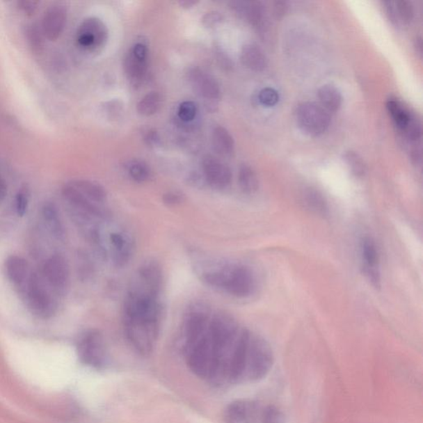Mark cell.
Wrapping results in <instances>:
<instances>
[{
  "mask_svg": "<svg viewBox=\"0 0 423 423\" xmlns=\"http://www.w3.org/2000/svg\"><path fill=\"white\" fill-rule=\"evenodd\" d=\"M202 279L211 287L238 298L253 296L257 279L253 269L245 264L220 263L202 273Z\"/></svg>",
  "mask_w": 423,
  "mask_h": 423,
  "instance_id": "cell-1",
  "label": "cell"
},
{
  "mask_svg": "<svg viewBox=\"0 0 423 423\" xmlns=\"http://www.w3.org/2000/svg\"><path fill=\"white\" fill-rule=\"evenodd\" d=\"M224 423H285L282 410L271 404L241 399L228 405L224 411Z\"/></svg>",
  "mask_w": 423,
  "mask_h": 423,
  "instance_id": "cell-2",
  "label": "cell"
},
{
  "mask_svg": "<svg viewBox=\"0 0 423 423\" xmlns=\"http://www.w3.org/2000/svg\"><path fill=\"white\" fill-rule=\"evenodd\" d=\"M51 290L42 277L36 274L30 276L26 282V298L29 310L34 315L47 319L54 314L56 304Z\"/></svg>",
  "mask_w": 423,
  "mask_h": 423,
  "instance_id": "cell-3",
  "label": "cell"
},
{
  "mask_svg": "<svg viewBox=\"0 0 423 423\" xmlns=\"http://www.w3.org/2000/svg\"><path fill=\"white\" fill-rule=\"evenodd\" d=\"M295 119L299 129L310 136L324 134L330 123V117L327 110L314 102L298 104L295 111Z\"/></svg>",
  "mask_w": 423,
  "mask_h": 423,
  "instance_id": "cell-4",
  "label": "cell"
},
{
  "mask_svg": "<svg viewBox=\"0 0 423 423\" xmlns=\"http://www.w3.org/2000/svg\"><path fill=\"white\" fill-rule=\"evenodd\" d=\"M386 108L392 120L408 143H420L422 138V125L415 114L403 102L395 98L388 99Z\"/></svg>",
  "mask_w": 423,
  "mask_h": 423,
  "instance_id": "cell-5",
  "label": "cell"
},
{
  "mask_svg": "<svg viewBox=\"0 0 423 423\" xmlns=\"http://www.w3.org/2000/svg\"><path fill=\"white\" fill-rule=\"evenodd\" d=\"M77 351L82 362L93 368H102L107 360L104 337L97 330H89L82 335L78 342Z\"/></svg>",
  "mask_w": 423,
  "mask_h": 423,
  "instance_id": "cell-6",
  "label": "cell"
},
{
  "mask_svg": "<svg viewBox=\"0 0 423 423\" xmlns=\"http://www.w3.org/2000/svg\"><path fill=\"white\" fill-rule=\"evenodd\" d=\"M109 32L104 22L98 17H87L79 24L77 32L79 46L89 51H99L107 42Z\"/></svg>",
  "mask_w": 423,
  "mask_h": 423,
  "instance_id": "cell-7",
  "label": "cell"
},
{
  "mask_svg": "<svg viewBox=\"0 0 423 423\" xmlns=\"http://www.w3.org/2000/svg\"><path fill=\"white\" fill-rule=\"evenodd\" d=\"M209 323V312L204 304L197 303L189 308L184 324V349L191 346L207 332Z\"/></svg>",
  "mask_w": 423,
  "mask_h": 423,
  "instance_id": "cell-8",
  "label": "cell"
},
{
  "mask_svg": "<svg viewBox=\"0 0 423 423\" xmlns=\"http://www.w3.org/2000/svg\"><path fill=\"white\" fill-rule=\"evenodd\" d=\"M42 278L52 291L63 293L68 287L70 270L67 262L59 254L47 259L42 269Z\"/></svg>",
  "mask_w": 423,
  "mask_h": 423,
  "instance_id": "cell-9",
  "label": "cell"
},
{
  "mask_svg": "<svg viewBox=\"0 0 423 423\" xmlns=\"http://www.w3.org/2000/svg\"><path fill=\"white\" fill-rule=\"evenodd\" d=\"M149 50L145 44L136 43L127 54L125 68L127 79L135 86L142 83L147 77Z\"/></svg>",
  "mask_w": 423,
  "mask_h": 423,
  "instance_id": "cell-10",
  "label": "cell"
},
{
  "mask_svg": "<svg viewBox=\"0 0 423 423\" xmlns=\"http://www.w3.org/2000/svg\"><path fill=\"white\" fill-rule=\"evenodd\" d=\"M202 171L206 182L218 191L227 189L232 183L231 169L217 157L206 156L202 159Z\"/></svg>",
  "mask_w": 423,
  "mask_h": 423,
  "instance_id": "cell-11",
  "label": "cell"
},
{
  "mask_svg": "<svg viewBox=\"0 0 423 423\" xmlns=\"http://www.w3.org/2000/svg\"><path fill=\"white\" fill-rule=\"evenodd\" d=\"M67 15V8L61 4H54L48 8L42 17L41 29L43 36L49 41H56L64 32Z\"/></svg>",
  "mask_w": 423,
  "mask_h": 423,
  "instance_id": "cell-12",
  "label": "cell"
},
{
  "mask_svg": "<svg viewBox=\"0 0 423 423\" xmlns=\"http://www.w3.org/2000/svg\"><path fill=\"white\" fill-rule=\"evenodd\" d=\"M189 81L196 94L207 100L218 99L221 95L217 79L200 68L189 70Z\"/></svg>",
  "mask_w": 423,
  "mask_h": 423,
  "instance_id": "cell-13",
  "label": "cell"
},
{
  "mask_svg": "<svg viewBox=\"0 0 423 423\" xmlns=\"http://www.w3.org/2000/svg\"><path fill=\"white\" fill-rule=\"evenodd\" d=\"M109 239L113 262L118 266H125L130 261L134 251V244L130 237L123 232H113L110 233Z\"/></svg>",
  "mask_w": 423,
  "mask_h": 423,
  "instance_id": "cell-14",
  "label": "cell"
},
{
  "mask_svg": "<svg viewBox=\"0 0 423 423\" xmlns=\"http://www.w3.org/2000/svg\"><path fill=\"white\" fill-rule=\"evenodd\" d=\"M68 183L87 200L106 208L108 196L102 185L87 179H74Z\"/></svg>",
  "mask_w": 423,
  "mask_h": 423,
  "instance_id": "cell-15",
  "label": "cell"
},
{
  "mask_svg": "<svg viewBox=\"0 0 423 423\" xmlns=\"http://www.w3.org/2000/svg\"><path fill=\"white\" fill-rule=\"evenodd\" d=\"M235 10L244 17L249 23L257 28L262 29L266 24V15L261 2H235Z\"/></svg>",
  "mask_w": 423,
  "mask_h": 423,
  "instance_id": "cell-16",
  "label": "cell"
},
{
  "mask_svg": "<svg viewBox=\"0 0 423 423\" xmlns=\"http://www.w3.org/2000/svg\"><path fill=\"white\" fill-rule=\"evenodd\" d=\"M241 61L246 68L255 72H263L268 64L266 55L262 48L251 43L242 47Z\"/></svg>",
  "mask_w": 423,
  "mask_h": 423,
  "instance_id": "cell-17",
  "label": "cell"
},
{
  "mask_svg": "<svg viewBox=\"0 0 423 423\" xmlns=\"http://www.w3.org/2000/svg\"><path fill=\"white\" fill-rule=\"evenodd\" d=\"M6 271L8 280L19 286L29 280V266L26 260L17 255H11L6 262Z\"/></svg>",
  "mask_w": 423,
  "mask_h": 423,
  "instance_id": "cell-18",
  "label": "cell"
},
{
  "mask_svg": "<svg viewBox=\"0 0 423 423\" xmlns=\"http://www.w3.org/2000/svg\"><path fill=\"white\" fill-rule=\"evenodd\" d=\"M317 97L321 107L328 112H337L342 105V95L338 88L335 86L324 85L317 91Z\"/></svg>",
  "mask_w": 423,
  "mask_h": 423,
  "instance_id": "cell-19",
  "label": "cell"
},
{
  "mask_svg": "<svg viewBox=\"0 0 423 423\" xmlns=\"http://www.w3.org/2000/svg\"><path fill=\"white\" fill-rule=\"evenodd\" d=\"M212 142L216 151L224 157L231 156L234 152V139L230 132L223 126L214 127L212 132Z\"/></svg>",
  "mask_w": 423,
  "mask_h": 423,
  "instance_id": "cell-20",
  "label": "cell"
},
{
  "mask_svg": "<svg viewBox=\"0 0 423 423\" xmlns=\"http://www.w3.org/2000/svg\"><path fill=\"white\" fill-rule=\"evenodd\" d=\"M42 216L51 234L57 239L63 240L65 236V227L56 207L51 204L46 205L42 209Z\"/></svg>",
  "mask_w": 423,
  "mask_h": 423,
  "instance_id": "cell-21",
  "label": "cell"
},
{
  "mask_svg": "<svg viewBox=\"0 0 423 423\" xmlns=\"http://www.w3.org/2000/svg\"><path fill=\"white\" fill-rule=\"evenodd\" d=\"M304 206L312 213L326 217L329 214V207L327 200L321 193L315 189H308L303 195Z\"/></svg>",
  "mask_w": 423,
  "mask_h": 423,
  "instance_id": "cell-22",
  "label": "cell"
},
{
  "mask_svg": "<svg viewBox=\"0 0 423 423\" xmlns=\"http://www.w3.org/2000/svg\"><path fill=\"white\" fill-rule=\"evenodd\" d=\"M361 257H362V270H380L378 269V251L376 242L372 237H365L361 241Z\"/></svg>",
  "mask_w": 423,
  "mask_h": 423,
  "instance_id": "cell-23",
  "label": "cell"
},
{
  "mask_svg": "<svg viewBox=\"0 0 423 423\" xmlns=\"http://www.w3.org/2000/svg\"><path fill=\"white\" fill-rule=\"evenodd\" d=\"M238 182H239L241 191L246 195H253L258 191V176L253 167L248 165L241 166L239 173H238Z\"/></svg>",
  "mask_w": 423,
  "mask_h": 423,
  "instance_id": "cell-24",
  "label": "cell"
},
{
  "mask_svg": "<svg viewBox=\"0 0 423 423\" xmlns=\"http://www.w3.org/2000/svg\"><path fill=\"white\" fill-rule=\"evenodd\" d=\"M162 104V97L157 91L149 92L141 99L136 106L141 115L150 117L156 114L160 110Z\"/></svg>",
  "mask_w": 423,
  "mask_h": 423,
  "instance_id": "cell-25",
  "label": "cell"
},
{
  "mask_svg": "<svg viewBox=\"0 0 423 423\" xmlns=\"http://www.w3.org/2000/svg\"><path fill=\"white\" fill-rule=\"evenodd\" d=\"M127 171L131 179L136 183L148 182L152 177V170L143 161L132 160L127 163Z\"/></svg>",
  "mask_w": 423,
  "mask_h": 423,
  "instance_id": "cell-26",
  "label": "cell"
},
{
  "mask_svg": "<svg viewBox=\"0 0 423 423\" xmlns=\"http://www.w3.org/2000/svg\"><path fill=\"white\" fill-rule=\"evenodd\" d=\"M343 159L348 169L356 177H363L365 173H367V164H365L363 158L360 157V154L354 151H347L344 153Z\"/></svg>",
  "mask_w": 423,
  "mask_h": 423,
  "instance_id": "cell-27",
  "label": "cell"
},
{
  "mask_svg": "<svg viewBox=\"0 0 423 423\" xmlns=\"http://www.w3.org/2000/svg\"><path fill=\"white\" fill-rule=\"evenodd\" d=\"M394 13L397 24L402 22L404 24H409L413 19L414 10L411 2L407 0H399L394 2Z\"/></svg>",
  "mask_w": 423,
  "mask_h": 423,
  "instance_id": "cell-28",
  "label": "cell"
},
{
  "mask_svg": "<svg viewBox=\"0 0 423 423\" xmlns=\"http://www.w3.org/2000/svg\"><path fill=\"white\" fill-rule=\"evenodd\" d=\"M26 39L34 51H37L42 46V32L36 24L29 25L26 31Z\"/></svg>",
  "mask_w": 423,
  "mask_h": 423,
  "instance_id": "cell-29",
  "label": "cell"
},
{
  "mask_svg": "<svg viewBox=\"0 0 423 423\" xmlns=\"http://www.w3.org/2000/svg\"><path fill=\"white\" fill-rule=\"evenodd\" d=\"M197 114V105L193 101H184L179 104L178 116L183 122H189L195 118Z\"/></svg>",
  "mask_w": 423,
  "mask_h": 423,
  "instance_id": "cell-30",
  "label": "cell"
},
{
  "mask_svg": "<svg viewBox=\"0 0 423 423\" xmlns=\"http://www.w3.org/2000/svg\"><path fill=\"white\" fill-rule=\"evenodd\" d=\"M259 102L266 107H273L279 102L280 95L273 88H264L259 92L258 95Z\"/></svg>",
  "mask_w": 423,
  "mask_h": 423,
  "instance_id": "cell-31",
  "label": "cell"
},
{
  "mask_svg": "<svg viewBox=\"0 0 423 423\" xmlns=\"http://www.w3.org/2000/svg\"><path fill=\"white\" fill-rule=\"evenodd\" d=\"M29 198L26 193L21 191L17 193L15 200V208L17 214L19 216H24L28 209Z\"/></svg>",
  "mask_w": 423,
  "mask_h": 423,
  "instance_id": "cell-32",
  "label": "cell"
},
{
  "mask_svg": "<svg viewBox=\"0 0 423 423\" xmlns=\"http://www.w3.org/2000/svg\"><path fill=\"white\" fill-rule=\"evenodd\" d=\"M222 20V15L218 12L213 11L206 13L204 17H202V22L206 28H214V26L221 23Z\"/></svg>",
  "mask_w": 423,
  "mask_h": 423,
  "instance_id": "cell-33",
  "label": "cell"
},
{
  "mask_svg": "<svg viewBox=\"0 0 423 423\" xmlns=\"http://www.w3.org/2000/svg\"><path fill=\"white\" fill-rule=\"evenodd\" d=\"M39 2L30 1V0H24V1L17 2V7L20 11L25 13L26 15H33L36 13L38 8Z\"/></svg>",
  "mask_w": 423,
  "mask_h": 423,
  "instance_id": "cell-34",
  "label": "cell"
},
{
  "mask_svg": "<svg viewBox=\"0 0 423 423\" xmlns=\"http://www.w3.org/2000/svg\"><path fill=\"white\" fill-rule=\"evenodd\" d=\"M163 200L168 205L180 204L184 200L183 193L178 191H170L165 193Z\"/></svg>",
  "mask_w": 423,
  "mask_h": 423,
  "instance_id": "cell-35",
  "label": "cell"
},
{
  "mask_svg": "<svg viewBox=\"0 0 423 423\" xmlns=\"http://www.w3.org/2000/svg\"><path fill=\"white\" fill-rule=\"evenodd\" d=\"M159 136L157 132L155 131L150 130L147 131V135L145 136V141L148 145H155L158 144Z\"/></svg>",
  "mask_w": 423,
  "mask_h": 423,
  "instance_id": "cell-36",
  "label": "cell"
},
{
  "mask_svg": "<svg viewBox=\"0 0 423 423\" xmlns=\"http://www.w3.org/2000/svg\"><path fill=\"white\" fill-rule=\"evenodd\" d=\"M275 13L277 17H282L287 12V3L285 2L275 3Z\"/></svg>",
  "mask_w": 423,
  "mask_h": 423,
  "instance_id": "cell-37",
  "label": "cell"
},
{
  "mask_svg": "<svg viewBox=\"0 0 423 423\" xmlns=\"http://www.w3.org/2000/svg\"><path fill=\"white\" fill-rule=\"evenodd\" d=\"M8 193V186L6 180L3 179L1 175H0V204L6 200Z\"/></svg>",
  "mask_w": 423,
  "mask_h": 423,
  "instance_id": "cell-38",
  "label": "cell"
},
{
  "mask_svg": "<svg viewBox=\"0 0 423 423\" xmlns=\"http://www.w3.org/2000/svg\"><path fill=\"white\" fill-rule=\"evenodd\" d=\"M414 47H415V49L417 53L422 56V38L418 37L415 39V43H414Z\"/></svg>",
  "mask_w": 423,
  "mask_h": 423,
  "instance_id": "cell-39",
  "label": "cell"
},
{
  "mask_svg": "<svg viewBox=\"0 0 423 423\" xmlns=\"http://www.w3.org/2000/svg\"><path fill=\"white\" fill-rule=\"evenodd\" d=\"M196 3H197V2H195V1H182V2H179L180 6H183L184 8H192Z\"/></svg>",
  "mask_w": 423,
  "mask_h": 423,
  "instance_id": "cell-40",
  "label": "cell"
}]
</instances>
